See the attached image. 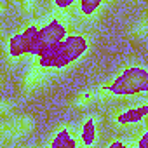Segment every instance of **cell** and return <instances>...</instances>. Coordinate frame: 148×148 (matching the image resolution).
I'll use <instances>...</instances> for the list:
<instances>
[{"mask_svg": "<svg viewBox=\"0 0 148 148\" xmlns=\"http://www.w3.org/2000/svg\"><path fill=\"white\" fill-rule=\"evenodd\" d=\"M9 52H11L12 58H18V56H21V54H25V52H23V44H21L19 33L11 38V42H9Z\"/></svg>", "mask_w": 148, "mask_h": 148, "instance_id": "52a82bcc", "label": "cell"}, {"mask_svg": "<svg viewBox=\"0 0 148 148\" xmlns=\"http://www.w3.org/2000/svg\"><path fill=\"white\" fill-rule=\"evenodd\" d=\"M19 37L23 44V52L42 56L47 51H51L54 45H58L61 40H64L66 30L59 21H51L40 30L35 26H30L23 33H19Z\"/></svg>", "mask_w": 148, "mask_h": 148, "instance_id": "6da1fadb", "label": "cell"}, {"mask_svg": "<svg viewBox=\"0 0 148 148\" xmlns=\"http://www.w3.org/2000/svg\"><path fill=\"white\" fill-rule=\"evenodd\" d=\"M124 146V143H120V141H113V143H110V148H122Z\"/></svg>", "mask_w": 148, "mask_h": 148, "instance_id": "8fae6325", "label": "cell"}, {"mask_svg": "<svg viewBox=\"0 0 148 148\" xmlns=\"http://www.w3.org/2000/svg\"><path fill=\"white\" fill-rule=\"evenodd\" d=\"M138 146H139V148H148V134H143V136H141Z\"/></svg>", "mask_w": 148, "mask_h": 148, "instance_id": "30bf717a", "label": "cell"}, {"mask_svg": "<svg viewBox=\"0 0 148 148\" xmlns=\"http://www.w3.org/2000/svg\"><path fill=\"white\" fill-rule=\"evenodd\" d=\"M146 113H148V106L132 108V110H127V112L120 113V115L117 117V122H119V124H134V122L143 120Z\"/></svg>", "mask_w": 148, "mask_h": 148, "instance_id": "277c9868", "label": "cell"}, {"mask_svg": "<svg viewBox=\"0 0 148 148\" xmlns=\"http://www.w3.org/2000/svg\"><path fill=\"white\" fill-rule=\"evenodd\" d=\"M54 2H56L58 7H70L73 2H75V0H54Z\"/></svg>", "mask_w": 148, "mask_h": 148, "instance_id": "9c48e42d", "label": "cell"}, {"mask_svg": "<svg viewBox=\"0 0 148 148\" xmlns=\"http://www.w3.org/2000/svg\"><path fill=\"white\" fill-rule=\"evenodd\" d=\"M94 141H96V125H94V120L89 119V120H86V124L82 127V143L92 145Z\"/></svg>", "mask_w": 148, "mask_h": 148, "instance_id": "8992f818", "label": "cell"}, {"mask_svg": "<svg viewBox=\"0 0 148 148\" xmlns=\"http://www.w3.org/2000/svg\"><path fill=\"white\" fill-rule=\"evenodd\" d=\"M99 4H101V0H80V9L86 16H89L99 7Z\"/></svg>", "mask_w": 148, "mask_h": 148, "instance_id": "ba28073f", "label": "cell"}, {"mask_svg": "<svg viewBox=\"0 0 148 148\" xmlns=\"http://www.w3.org/2000/svg\"><path fill=\"white\" fill-rule=\"evenodd\" d=\"M87 49V44L84 37L80 35H71L64 40H61L58 45H54L51 51L45 54L38 56L42 66H52V68H61L66 66L73 61H77Z\"/></svg>", "mask_w": 148, "mask_h": 148, "instance_id": "7a4b0ae2", "label": "cell"}, {"mask_svg": "<svg viewBox=\"0 0 148 148\" xmlns=\"http://www.w3.org/2000/svg\"><path fill=\"white\" fill-rule=\"evenodd\" d=\"M51 146H54V148H71V146H77V141L70 136V132L66 129H63V131H59L56 134Z\"/></svg>", "mask_w": 148, "mask_h": 148, "instance_id": "5b68a950", "label": "cell"}, {"mask_svg": "<svg viewBox=\"0 0 148 148\" xmlns=\"http://www.w3.org/2000/svg\"><path fill=\"white\" fill-rule=\"evenodd\" d=\"M110 92L125 96V94H136L145 92L148 89V71L141 66H131L122 71V75L106 87Z\"/></svg>", "mask_w": 148, "mask_h": 148, "instance_id": "3957f363", "label": "cell"}]
</instances>
